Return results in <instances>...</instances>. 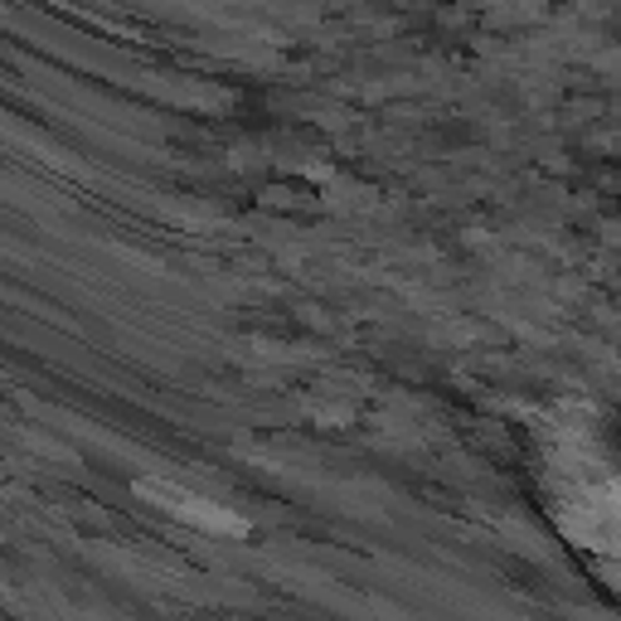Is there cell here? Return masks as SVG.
Returning <instances> with one entry per match:
<instances>
[{"label": "cell", "instance_id": "1", "mask_svg": "<svg viewBox=\"0 0 621 621\" xmlns=\"http://www.w3.org/2000/svg\"><path fill=\"white\" fill-rule=\"evenodd\" d=\"M141 495H156V500H176V505H170V510H180V515L200 520V525H210V529L243 534V520H238V515H224V510L204 505V500H190V495H180V490H170V486H141Z\"/></svg>", "mask_w": 621, "mask_h": 621}]
</instances>
